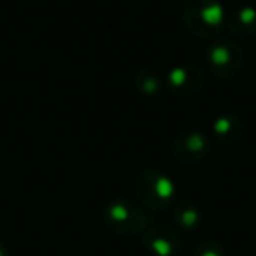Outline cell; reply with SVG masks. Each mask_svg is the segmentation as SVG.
<instances>
[{"label":"cell","instance_id":"1","mask_svg":"<svg viewBox=\"0 0 256 256\" xmlns=\"http://www.w3.org/2000/svg\"><path fill=\"white\" fill-rule=\"evenodd\" d=\"M181 18L192 36L210 39L224 28L226 11L221 0H184Z\"/></svg>","mask_w":256,"mask_h":256},{"label":"cell","instance_id":"2","mask_svg":"<svg viewBox=\"0 0 256 256\" xmlns=\"http://www.w3.org/2000/svg\"><path fill=\"white\" fill-rule=\"evenodd\" d=\"M102 220L110 232L123 237L142 235L148 230V216L142 206L126 198H114L104 207Z\"/></svg>","mask_w":256,"mask_h":256},{"label":"cell","instance_id":"3","mask_svg":"<svg viewBox=\"0 0 256 256\" xmlns=\"http://www.w3.org/2000/svg\"><path fill=\"white\" fill-rule=\"evenodd\" d=\"M136 195L140 206L154 212L168 209L174 202V181L156 168H144L136 178Z\"/></svg>","mask_w":256,"mask_h":256},{"label":"cell","instance_id":"4","mask_svg":"<svg viewBox=\"0 0 256 256\" xmlns=\"http://www.w3.org/2000/svg\"><path fill=\"white\" fill-rule=\"evenodd\" d=\"M207 65L221 81H234L244 72L246 56L234 39H216L207 48Z\"/></svg>","mask_w":256,"mask_h":256},{"label":"cell","instance_id":"5","mask_svg":"<svg viewBox=\"0 0 256 256\" xmlns=\"http://www.w3.org/2000/svg\"><path fill=\"white\" fill-rule=\"evenodd\" d=\"M210 153V139L198 130L179 132L170 142V154L182 165L200 164Z\"/></svg>","mask_w":256,"mask_h":256},{"label":"cell","instance_id":"6","mask_svg":"<svg viewBox=\"0 0 256 256\" xmlns=\"http://www.w3.org/2000/svg\"><path fill=\"white\" fill-rule=\"evenodd\" d=\"M167 88L176 96H193L200 93L207 84L206 72L193 64L174 67L167 76Z\"/></svg>","mask_w":256,"mask_h":256},{"label":"cell","instance_id":"7","mask_svg":"<svg viewBox=\"0 0 256 256\" xmlns=\"http://www.w3.org/2000/svg\"><path fill=\"white\" fill-rule=\"evenodd\" d=\"M142 244L153 256H176L182 248V238L176 228L154 224L142 234Z\"/></svg>","mask_w":256,"mask_h":256},{"label":"cell","instance_id":"8","mask_svg":"<svg viewBox=\"0 0 256 256\" xmlns=\"http://www.w3.org/2000/svg\"><path fill=\"white\" fill-rule=\"evenodd\" d=\"M244 132V124L238 114L232 112H221L220 116L214 118L212 126H210V136L218 146H234L238 142Z\"/></svg>","mask_w":256,"mask_h":256},{"label":"cell","instance_id":"9","mask_svg":"<svg viewBox=\"0 0 256 256\" xmlns=\"http://www.w3.org/2000/svg\"><path fill=\"white\" fill-rule=\"evenodd\" d=\"M224 28L235 39H249L256 34V9L251 6H242L226 14Z\"/></svg>","mask_w":256,"mask_h":256},{"label":"cell","instance_id":"10","mask_svg":"<svg viewBox=\"0 0 256 256\" xmlns=\"http://www.w3.org/2000/svg\"><path fill=\"white\" fill-rule=\"evenodd\" d=\"M172 218H174L176 226L184 232H193L200 224V220H202L200 209L193 202H188V200L179 202L178 206L174 207Z\"/></svg>","mask_w":256,"mask_h":256},{"label":"cell","instance_id":"11","mask_svg":"<svg viewBox=\"0 0 256 256\" xmlns=\"http://www.w3.org/2000/svg\"><path fill=\"white\" fill-rule=\"evenodd\" d=\"M134 84H136L137 92L144 96H156L162 93V86L164 81L162 78L151 68H139L134 78Z\"/></svg>","mask_w":256,"mask_h":256},{"label":"cell","instance_id":"12","mask_svg":"<svg viewBox=\"0 0 256 256\" xmlns=\"http://www.w3.org/2000/svg\"><path fill=\"white\" fill-rule=\"evenodd\" d=\"M192 256H226V251L218 240H204L196 246Z\"/></svg>","mask_w":256,"mask_h":256},{"label":"cell","instance_id":"13","mask_svg":"<svg viewBox=\"0 0 256 256\" xmlns=\"http://www.w3.org/2000/svg\"><path fill=\"white\" fill-rule=\"evenodd\" d=\"M0 256H11L8 251V248H6V244L2 240H0Z\"/></svg>","mask_w":256,"mask_h":256}]
</instances>
